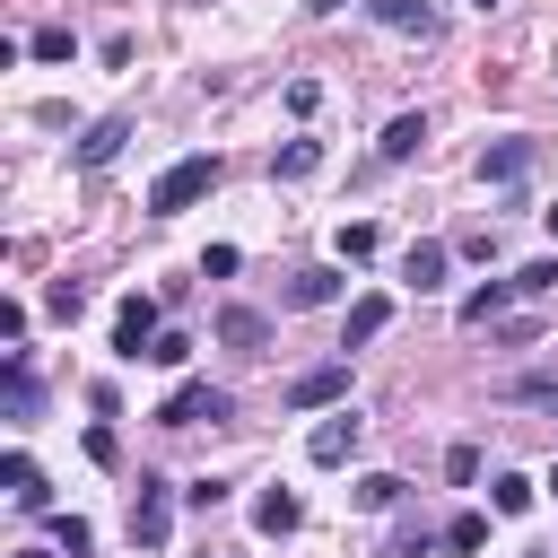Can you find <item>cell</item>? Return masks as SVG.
I'll use <instances>...</instances> for the list:
<instances>
[{
	"label": "cell",
	"instance_id": "2",
	"mask_svg": "<svg viewBox=\"0 0 558 558\" xmlns=\"http://www.w3.org/2000/svg\"><path fill=\"white\" fill-rule=\"evenodd\" d=\"M201 418L227 427V418H235V392H227V384H174V392L157 401V427H201Z\"/></svg>",
	"mask_w": 558,
	"mask_h": 558
},
{
	"label": "cell",
	"instance_id": "7",
	"mask_svg": "<svg viewBox=\"0 0 558 558\" xmlns=\"http://www.w3.org/2000/svg\"><path fill=\"white\" fill-rule=\"evenodd\" d=\"M157 349V296H122L113 305V357H148Z\"/></svg>",
	"mask_w": 558,
	"mask_h": 558
},
{
	"label": "cell",
	"instance_id": "17",
	"mask_svg": "<svg viewBox=\"0 0 558 558\" xmlns=\"http://www.w3.org/2000/svg\"><path fill=\"white\" fill-rule=\"evenodd\" d=\"M331 296H340V270H331V262H314V270L288 279V305H331Z\"/></svg>",
	"mask_w": 558,
	"mask_h": 558
},
{
	"label": "cell",
	"instance_id": "1",
	"mask_svg": "<svg viewBox=\"0 0 558 558\" xmlns=\"http://www.w3.org/2000/svg\"><path fill=\"white\" fill-rule=\"evenodd\" d=\"M218 174H227V166H218L209 148H192V157H174V166H166V174L148 183V218H183L192 201H209V192H218Z\"/></svg>",
	"mask_w": 558,
	"mask_h": 558
},
{
	"label": "cell",
	"instance_id": "16",
	"mask_svg": "<svg viewBox=\"0 0 558 558\" xmlns=\"http://www.w3.org/2000/svg\"><path fill=\"white\" fill-rule=\"evenodd\" d=\"M366 9H375V17L392 26V35H418V44H427V35L445 26V17H436V0H366Z\"/></svg>",
	"mask_w": 558,
	"mask_h": 558
},
{
	"label": "cell",
	"instance_id": "18",
	"mask_svg": "<svg viewBox=\"0 0 558 558\" xmlns=\"http://www.w3.org/2000/svg\"><path fill=\"white\" fill-rule=\"evenodd\" d=\"M514 296H523L514 279H488V288H471V296H462V323H497V314H506Z\"/></svg>",
	"mask_w": 558,
	"mask_h": 558
},
{
	"label": "cell",
	"instance_id": "22",
	"mask_svg": "<svg viewBox=\"0 0 558 558\" xmlns=\"http://www.w3.org/2000/svg\"><path fill=\"white\" fill-rule=\"evenodd\" d=\"M436 541H445V532H436L427 514H401V523H392V558H427Z\"/></svg>",
	"mask_w": 558,
	"mask_h": 558
},
{
	"label": "cell",
	"instance_id": "20",
	"mask_svg": "<svg viewBox=\"0 0 558 558\" xmlns=\"http://www.w3.org/2000/svg\"><path fill=\"white\" fill-rule=\"evenodd\" d=\"M401 497H410V488H401V471H366V480H357V506H366V514H392Z\"/></svg>",
	"mask_w": 558,
	"mask_h": 558
},
{
	"label": "cell",
	"instance_id": "4",
	"mask_svg": "<svg viewBox=\"0 0 558 558\" xmlns=\"http://www.w3.org/2000/svg\"><path fill=\"white\" fill-rule=\"evenodd\" d=\"M279 401H288V410H340V401H349V357H323V366L288 375Z\"/></svg>",
	"mask_w": 558,
	"mask_h": 558
},
{
	"label": "cell",
	"instance_id": "28",
	"mask_svg": "<svg viewBox=\"0 0 558 558\" xmlns=\"http://www.w3.org/2000/svg\"><path fill=\"white\" fill-rule=\"evenodd\" d=\"M514 288H523V296H549V288H558V253H549V262H523Z\"/></svg>",
	"mask_w": 558,
	"mask_h": 558
},
{
	"label": "cell",
	"instance_id": "37",
	"mask_svg": "<svg viewBox=\"0 0 558 558\" xmlns=\"http://www.w3.org/2000/svg\"><path fill=\"white\" fill-rule=\"evenodd\" d=\"M9 558H52V549H9Z\"/></svg>",
	"mask_w": 558,
	"mask_h": 558
},
{
	"label": "cell",
	"instance_id": "30",
	"mask_svg": "<svg viewBox=\"0 0 558 558\" xmlns=\"http://www.w3.org/2000/svg\"><path fill=\"white\" fill-rule=\"evenodd\" d=\"M87 462H105V471H113V462H122V436H113V427H105V418H96V427H87Z\"/></svg>",
	"mask_w": 558,
	"mask_h": 558
},
{
	"label": "cell",
	"instance_id": "32",
	"mask_svg": "<svg viewBox=\"0 0 558 558\" xmlns=\"http://www.w3.org/2000/svg\"><path fill=\"white\" fill-rule=\"evenodd\" d=\"M532 340H541V323H532V314H514V323H497V349H532Z\"/></svg>",
	"mask_w": 558,
	"mask_h": 558
},
{
	"label": "cell",
	"instance_id": "33",
	"mask_svg": "<svg viewBox=\"0 0 558 558\" xmlns=\"http://www.w3.org/2000/svg\"><path fill=\"white\" fill-rule=\"evenodd\" d=\"M183 497H192V506H201V514H218V506H227V480H192V488H183Z\"/></svg>",
	"mask_w": 558,
	"mask_h": 558
},
{
	"label": "cell",
	"instance_id": "26",
	"mask_svg": "<svg viewBox=\"0 0 558 558\" xmlns=\"http://www.w3.org/2000/svg\"><path fill=\"white\" fill-rule=\"evenodd\" d=\"M331 244H340V262H366V253H375V227H366V218H349Z\"/></svg>",
	"mask_w": 558,
	"mask_h": 558
},
{
	"label": "cell",
	"instance_id": "14",
	"mask_svg": "<svg viewBox=\"0 0 558 558\" xmlns=\"http://www.w3.org/2000/svg\"><path fill=\"white\" fill-rule=\"evenodd\" d=\"M384 323H392V296H357V305H349V314H340V349H349V357H357V349H366V340H384Z\"/></svg>",
	"mask_w": 558,
	"mask_h": 558
},
{
	"label": "cell",
	"instance_id": "21",
	"mask_svg": "<svg viewBox=\"0 0 558 558\" xmlns=\"http://www.w3.org/2000/svg\"><path fill=\"white\" fill-rule=\"evenodd\" d=\"M532 497H541V488H532L523 471H497V480H488V514H523Z\"/></svg>",
	"mask_w": 558,
	"mask_h": 558
},
{
	"label": "cell",
	"instance_id": "6",
	"mask_svg": "<svg viewBox=\"0 0 558 558\" xmlns=\"http://www.w3.org/2000/svg\"><path fill=\"white\" fill-rule=\"evenodd\" d=\"M532 166H541V140H488L480 148V183H532Z\"/></svg>",
	"mask_w": 558,
	"mask_h": 558
},
{
	"label": "cell",
	"instance_id": "27",
	"mask_svg": "<svg viewBox=\"0 0 558 558\" xmlns=\"http://www.w3.org/2000/svg\"><path fill=\"white\" fill-rule=\"evenodd\" d=\"M44 305H52L61 323H78V305H87V288H78V279H52V288H44Z\"/></svg>",
	"mask_w": 558,
	"mask_h": 558
},
{
	"label": "cell",
	"instance_id": "23",
	"mask_svg": "<svg viewBox=\"0 0 558 558\" xmlns=\"http://www.w3.org/2000/svg\"><path fill=\"white\" fill-rule=\"evenodd\" d=\"M445 549H453V558L488 549V514H453V523H445Z\"/></svg>",
	"mask_w": 558,
	"mask_h": 558
},
{
	"label": "cell",
	"instance_id": "15",
	"mask_svg": "<svg viewBox=\"0 0 558 558\" xmlns=\"http://www.w3.org/2000/svg\"><path fill=\"white\" fill-rule=\"evenodd\" d=\"M296 523H305V497H296V488H262V497H253V532L279 541V532H296Z\"/></svg>",
	"mask_w": 558,
	"mask_h": 558
},
{
	"label": "cell",
	"instance_id": "10",
	"mask_svg": "<svg viewBox=\"0 0 558 558\" xmlns=\"http://www.w3.org/2000/svg\"><path fill=\"white\" fill-rule=\"evenodd\" d=\"M0 392H9V418H17V427L44 410V384H35V357H26V349H9V366H0Z\"/></svg>",
	"mask_w": 558,
	"mask_h": 558
},
{
	"label": "cell",
	"instance_id": "9",
	"mask_svg": "<svg viewBox=\"0 0 558 558\" xmlns=\"http://www.w3.org/2000/svg\"><path fill=\"white\" fill-rule=\"evenodd\" d=\"M218 340H227L235 357H262V349H270V314H262V305H218Z\"/></svg>",
	"mask_w": 558,
	"mask_h": 558
},
{
	"label": "cell",
	"instance_id": "35",
	"mask_svg": "<svg viewBox=\"0 0 558 558\" xmlns=\"http://www.w3.org/2000/svg\"><path fill=\"white\" fill-rule=\"evenodd\" d=\"M541 227H549V235H558V201H549V209H541Z\"/></svg>",
	"mask_w": 558,
	"mask_h": 558
},
{
	"label": "cell",
	"instance_id": "36",
	"mask_svg": "<svg viewBox=\"0 0 558 558\" xmlns=\"http://www.w3.org/2000/svg\"><path fill=\"white\" fill-rule=\"evenodd\" d=\"M541 488H549V497H558V462H549V480H541Z\"/></svg>",
	"mask_w": 558,
	"mask_h": 558
},
{
	"label": "cell",
	"instance_id": "24",
	"mask_svg": "<svg viewBox=\"0 0 558 558\" xmlns=\"http://www.w3.org/2000/svg\"><path fill=\"white\" fill-rule=\"evenodd\" d=\"M87 541H96V532H87L78 514H52V549H61V558H87Z\"/></svg>",
	"mask_w": 558,
	"mask_h": 558
},
{
	"label": "cell",
	"instance_id": "5",
	"mask_svg": "<svg viewBox=\"0 0 558 558\" xmlns=\"http://www.w3.org/2000/svg\"><path fill=\"white\" fill-rule=\"evenodd\" d=\"M357 445H366V418H357V410H349V401H340V410H331V418H314V436H305V453H314V462H323V471H340V462H349V453H357Z\"/></svg>",
	"mask_w": 558,
	"mask_h": 558
},
{
	"label": "cell",
	"instance_id": "3",
	"mask_svg": "<svg viewBox=\"0 0 558 558\" xmlns=\"http://www.w3.org/2000/svg\"><path fill=\"white\" fill-rule=\"evenodd\" d=\"M166 532H174V488L157 471H140V488H131V549H166Z\"/></svg>",
	"mask_w": 558,
	"mask_h": 558
},
{
	"label": "cell",
	"instance_id": "31",
	"mask_svg": "<svg viewBox=\"0 0 558 558\" xmlns=\"http://www.w3.org/2000/svg\"><path fill=\"white\" fill-rule=\"evenodd\" d=\"M445 480L471 488V480H480V445H453V453H445Z\"/></svg>",
	"mask_w": 558,
	"mask_h": 558
},
{
	"label": "cell",
	"instance_id": "12",
	"mask_svg": "<svg viewBox=\"0 0 558 558\" xmlns=\"http://www.w3.org/2000/svg\"><path fill=\"white\" fill-rule=\"evenodd\" d=\"M131 131H140V122H131V113H105V122H87V140H78V166H87V174H96V166H113V157H122V140H131Z\"/></svg>",
	"mask_w": 558,
	"mask_h": 558
},
{
	"label": "cell",
	"instance_id": "34",
	"mask_svg": "<svg viewBox=\"0 0 558 558\" xmlns=\"http://www.w3.org/2000/svg\"><path fill=\"white\" fill-rule=\"evenodd\" d=\"M305 9H314V17H340V9H349V0H305Z\"/></svg>",
	"mask_w": 558,
	"mask_h": 558
},
{
	"label": "cell",
	"instance_id": "8",
	"mask_svg": "<svg viewBox=\"0 0 558 558\" xmlns=\"http://www.w3.org/2000/svg\"><path fill=\"white\" fill-rule=\"evenodd\" d=\"M445 270H453V244H436V235H418V244L401 253V288H418V296H436Z\"/></svg>",
	"mask_w": 558,
	"mask_h": 558
},
{
	"label": "cell",
	"instance_id": "38",
	"mask_svg": "<svg viewBox=\"0 0 558 558\" xmlns=\"http://www.w3.org/2000/svg\"><path fill=\"white\" fill-rule=\"evenodd\" d=\"M480 9H497V0H480Z\"/></svg>",
	"mask_w": 558,
	"mask_h": 558
},
{
	"label": "cell",
	"instance_id": "11",
	"mask_svg": "<svg viewBox=\"0 0 558 558\" xmlns=\"http://www.w3.org/2000/svg\"><path fill=\"white\" fill-rule=\"evenodd\" d=\"M0 480H9V506H17V514H52V488H44L35 453H9V462H0Z\"/></svg>",
	"mask_w": 558,
	"mask_h": 558
},
{
	"label": "cell",
	"instance_id": "25",
	"mask_svg": "<svg viewBox=\"0 0 558 558\" xmlns=\"http://www.w3.org/2000/svg\"><path fill=\"white\" fill-rule=\"evenodd\" d=\"M26 52H35V61H70L78 44H70V26H35V44H26Z\"/></svg>",
	"mask_w": 558,
	"mask_h": 558
},
{
	"label": "cell",
	"instance_id": "13",
	"mask_svg": "<svg viewBox=\"0 0 558 558\" xmlns=\"http://www.w3.org/2000/svg\"><path fill=\"white\" fill-rule=\"evenodd\" d=\"M418 148H427V113H392L384 140H375V166H410Z\"/></svg>",
	"mask_w": 558,
	"mask_h": 558
},
{
	"label": "cell",
	"instance_id": "19",
	"mask_svg": "<svg viewBox=\"0 0 558 558\" xmlns=\"http://www.w3.org/2000/svg\"><path fill=\"white\" fill-rule=\"evenodd\" d=\"M314 166H323V140H288V148L270 157V174H279V183H305Z\"/></svg>",
	"mask_w": 558,
	"mask_h": 558
},
{
	"label": "cell",
	"instance_id": "29",
	"mask_svg": "<svg viewBox=\"0 0 558 558\" xmlns=\"http://www.w3.org/2000/svg\"><path fill=\"white\" fill-rule=\"evenodd\" d=\"M192 357V331H157V349H148V366H183Z\"/></svg>",
	"mask_w": 558,
	"mask_h": 558
}]
</instances>
